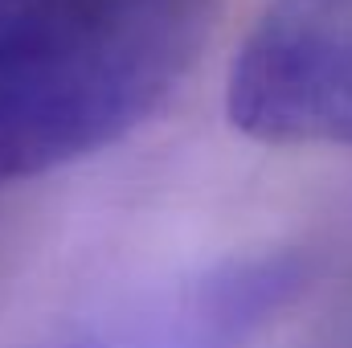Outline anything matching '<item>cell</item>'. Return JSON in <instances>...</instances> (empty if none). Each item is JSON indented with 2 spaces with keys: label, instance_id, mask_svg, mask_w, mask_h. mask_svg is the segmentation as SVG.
<instances>
[{
  "label": "cell",
  "instance_id": "1",
  "mask_svg": "<svg viewBox=\"0 0 352 348\" xmlns=\"http://www.w3.org/2000/svg\"><path fill=\"white\" fill-rule=\"evenodd\" d=\"M221 0H140L94 37L0 78V188L94 156L201 62Z\"/></svg>",
  "mask_w": 352,
  "mask_h": 348
},
{
  "label": "cell",
  "instance_id": "2",
  "mask_svg": "<svg viewBox=\"0 0 352 348\" xmlns=\"http://www.w3.org/2000/svg\"><path fill=\"white\" fill-rule=\"evenodd\" d=\"M226 115L266 148L352 152V0H266L230 62Z\"/></svg>",
  "mask_w": 352,
  "mask_h": 348
},
{
  "label": "cell",
  "instance_id": "3",
  "mask_svg": "<svg viewBox=\"0 0 352 348\" xmlns=\"http://www.w3.org/2000/svg\"><path fill=\"white\" fill-rule=\"evenodd\" d=\"M127 4L131 0H0V74L78 41Z\"/></svg>",
  "mask_w": 352,
  "mask_h": 348
}]
</instances>
